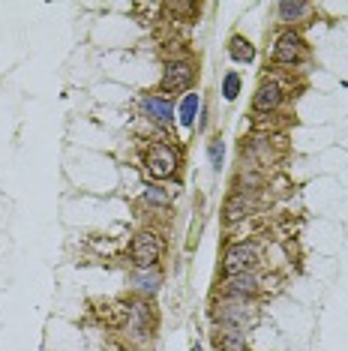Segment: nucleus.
I'll return each mask as SVG.
<instances>
[{"mask_svg":"<svg viewBox=\"0 0 348 351\" xmlns=\"http://www.w3.org/2000/svg\"><path fill=\"white\" fill-rule=\"evenodd\" d=\"M223 291H225V298H232V300H247V298H252V294L261 291V279H258L256 274L225 276Z\"/></svg>","mask_w":348,"mask_h":351,"instance_id":"0eeeda50","label":"nucleus"},{"mask_svg":"<svg viewBox=\"0 0 348 351\" xmlns=\"http://www.w3.org/2000/svg\"><path fill=\"white\" fill-rule=\"evenodd\" d=\"M145 198H147V202H150V204H160V207H169V204H171V198H169V195H165V193H162V189H160V186H150V189H147V193H145Z\"/></svg>","mask_w":348,"mask_h":351,"instance_id":"a211bd4d","label":"nucleus"},{"mask_svg":"<svg viewBox=\"0 0 348 351\" xmlns=\"http://www.w3.org/2000/svg\"><path fill=\"white\" fill-rule=\"evenodd\" d=\"M189 351H201V346H192V348H189Z\"/></svg>","mask_w":348,"mask_h":351,"instance_id":"6ab92c4d","label":"nucleus"},{"mask_svg":"<svg viewBox=\"0 0 348 351\" xmlns=\"http://www.w3.org/2000/svg\"><path fill=\"white\" fill-rule=\"evenodd\" d=\"M132 282H136L138 291L156 294V291H160V285H162V274L156 267H138L136 274H132Z\"/></svg>","mask_w":348,"mask_h":351,"instance_id":"9b49d317","label":"nucleus"},{"mask_svg":"<svg viewBox=\"0 0 348 351\" xmlns=\"http://www.w3.org/2000/svg\"><path fill=\"white\" fill-rule=\"evenodd\" d=\"M216 348L219 351H247V333L237 330V327H219Z\"/></svg>","mask_w":348,"mask_h":351,"instance_id":"9d476101","label":"nucleus"},{"mask_svg":"<svg viewBox=\"0 0 348 351\" xmlns=\"http://www.w3.org/2000/svg\"><path fill=\"white\" fill-rule=\"evenodd\" d=\"M256 265H258V246L256 243H234L225 250V258H223V270L225 276H237V274H256Z\"/></svg>","mask_w":348,"mask_h":351,"instance_id":"7ed1b4c3","label":"nucleus"},{"mask_svg":"<svg viewBox=\"0 0 348 351\" xmlns=\"http://www.w3.org/2000/svg\"><path fill=\"white\" fill-rule=\"evenodd\" d=\"M303 39H300V34H295V30H286V34H279V39H276L273 45V60L282 63V66H295L297 60H303Z\"/></svg>","mask_w":348,"mask_h":351,"instance_id":"423d86ee","label":"nucleus"},{"mask_svg":"<svg viewBox=\"0 0 348 351\" xmlns=\"http://www.w3.org/2000/svg\"><path fill=\"white\" fill-rule=\"evenodd\" d=\"M195 82V69L189 60H171L162 73V90L165 93H184Z\"/></svg>","mask_w":348,"mask_h":351,"instance_id":"20e7f679","label":"nucleus"},{"mask_svg":"<svg viewBox=\"0 0 348 351\" xmlns=\"http://www.w3.org/2000/svg\"><path fill=\"white\" fill-rule=\"evenodd\" d=\"M310 12V3H303V0H286V3L276 6V15H279V21H300L303 15Z\"/></svg>","mask_w":348,"mask_h":351,"instance_id":"ddd939ff","label":"nucleus"},{"mask_svg":"<svg viewBox=\"0 0 348 351\" xmlns=\"http://www.w3.org/2000/svg\"><path fill=\"white\" fill-rule=\"evenodd\" d=\"M208 156H210V165L213 169H223V156H225V147H223V138H216V141H210V150H208Z\"/></svg>","mask_w":348,"mask_h":351,"instance_id":"f3484780","label":"nucleus"},{"mask_svg":"<svg viewBox=\"0 0 348 351\" xmlns=\"http://www.w3.org/2000/svg\"><path fill=\"white\" fill-rule=\"evenodd\" d=\"M228 54H232V60H237V63H252L256 60V49H252V43L247 36H232L228 39Z\"/></svg>","mask_w":348,"mask_h":351,"instance_id":"f8f14e48","label":"nucleus"},{"mask_svg":"<svg viewBox=\"0 0 348 351\" xmlns=\"http://www.w3.org/2000/svg\"><path fill=\"white\" fill-rule=\"evenodd\" d=\"M141 111H145L153 123H171L174 121V102L165 99V97H156V93H150V97L141 99Z\"/></svg>","mask_w":348,"mask_h":351,"instance_id":"1a4fd4ad","label":"nucleus"},{"mask_svg":"<svg viewBox=\"0 0 348 351\" xmlns=\"http://www.w3.org/2000/svg\"><path fill=\"white\" fill-rule=\"evenodd\" d=\"M199 108H201L199 93H186L184 102H180V123H184V126H192L195 114H199Z\"/></svg>","mask_w":348,"mask_h":351,"instance_id":"4468645a","label":"nucleus"},{"mask_svg":"<svg viewBox=\"0 0 348 351\" xmlns=\"http://www.w3.org/2000/svg\"><path fill=\"white\" fill-rule=\"evenodd\" d=\"M247 210H249V198H247V193H237L232 202H228V207H225V219H228V222H237V219L247 217Z\"/></svg>","mask_w":348,"mask_h":351,"instance_id":"2eb2a0df","label":"nucleus"},{"mask_svg":"<svg viewBox=\"0 0 348 351\" xmlns=\"http://www.w3.org/2000/svg\"><path fill=\"white\" fill-rule=\"evenodd\" d=\"M162 237L156 234V231H138L136 237H132V261H136V267H156V261L162 258Z\"/></svg>","mask_w":348,"mask_h":351,"instance_id":"f03ea898","label":"nucleus"},{"mask_svg":"<svg viewBox=\"0 0 348 351\" xmlns=\"http://www.w3.org/2000/svg\"><path fill=\"white\" fill-rule=\"evenodd\" d=\"M237 93H240V75H237V73H228V75L223 78V97L232 102V99H237Z\"/></svg>","mask_w":348,"mask_h":351,"instance_id":"dca6fc26","label":"nucleus"},{"mask_svg":"<svg viewBox=\"0 0 348 351\" xmlns=\"http://www.w3.org/2000/svg\"><path fill=\"white\" fill-rule=\"evenodd\" d=\"M282 102V87L279 82H261L256 97H252V106H256V111H264V114H271V111L279 108Z\"/></svg>","mask_w":348,"mask_h":351,"instance_id":"6e6552de","label":"nucleus"},{"mask_svg":"<svg viewBox=\"0 0 348 351\" xmlns=\"http://www.w3.org/2000/svg\"><path fill=\"white\" fill-rule=\"evenodd\" d=\"M147 171L150 178L165 180L177 171V150H171L169 145H153L147 154Z\"/></svg>","mask_w":348,"mask_h":351,"instance_id":"39448f33","label":"nucleus"},{"mask_svg":"<svg viewBox=\"0 0 348 351\" xmlns=\"http://www.w3.org/2000/svg\"><path fill=\"white\" fill-rule=\"evenodd\" d=\"M216 322L223 324V327H237V330L247 333V327H252V324L258 322V313H256V306H249L247 300L225 298L216 306Z\"/></svg>","mask_w":348,"mask_h":351,"instance_id":"f257e3e1","label":"nucleus"}]
</instances>
